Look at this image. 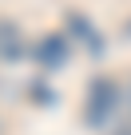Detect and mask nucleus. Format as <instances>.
Instances as JSON below:
<instances>
[{
  "label": "nucleus",
  "mask_w": 131,
  "mask_h": 135,
  "mask_svg": "<svg viewBox=\"0 0 131 135\" xmlns=\"http://www.w3.org/2000/svg\"><path fill=\"white\" fill-rule=\"evenodd\" d=\"M115 107H119V88L111 80H95L91 84V95H88V123L103 127L115 115Z\"/></svg>",
  "instance_id": "nucleus-1"
},
{
  "label": "nucleus",
  "mask_w": 131,
  "mask_h": 135,
  "mask_svg": "<svg viewBox=\"0 0 131 135\" xmlns=\"http://www.w3.org/2000/svg\"><path fill=\"white\" fill-rule=\"evenodd\" d=\"M36 56H40V64H44V68H56V64L68 60V44H64V36H48V40L36 48Z\"/></svg>",
  "instance_id": "nucleus-2"
},
{
  "label": "nucleus",
  "mask_w": 131,
  "mask_h": 135,
  "mask_svg": "<svg viewBox=\"0 0 131 135\" xmlns=\"http://www.w3.org/2000/svg\"><path fill=\"white\" fill-rule=\"evenodd\" d=\"M20 28L8 24V20H0V56H20Z\"/></svg>",
  "instance_id": "nucleus-3"
}]
</instances>
